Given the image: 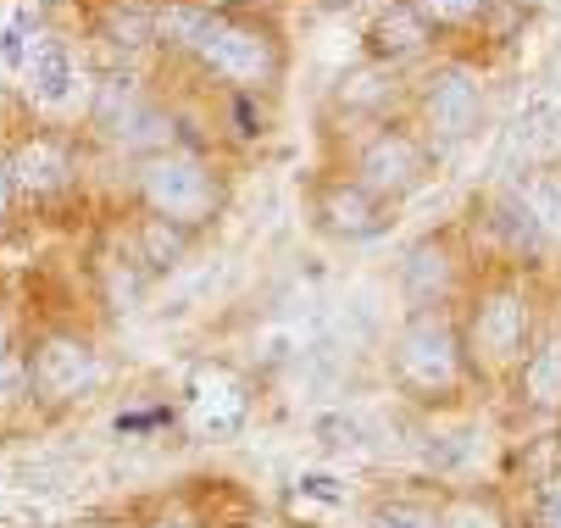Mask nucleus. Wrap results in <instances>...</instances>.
<instances>
[{
	"label": "nucleus",
	"mask_w": 561,
	"mask_h": 528,
	"mask_svg": "<svg viewBox=\"0 0 561 528\" xmlns=\"http://www.w3.org/2000/svg\"><path fill=\"white\" fill-rule=\"evenodd\" d=\"M517 195H523L528 211L539 217L545 240H561V168H534V173L517 184Z\"/></svg>",
	"instance_id": "nucleus-20"
},
{
	"label": "nucleus",
	"mask_w": 561,
	"mask_h": 528,
	"mask_svg": "<svg viewBox=\"0 0 561 528\" xmlns=\"http://www.w3.org/2000/svg\"><path fill=\"white\" fill-rule=\"evenodd\" d=\"M434 157H439V150L417 128L383 117V123H367V134H356L345 179H356L383 206H400V200H412L434 179Z\"/></svg>",
	"instance_id": "nucleus-3"
},
{
	"label": "nucleus",
	"mask_w": 561,
	"mask_h": 528,
	"mask_svg": "<svg viewBox=\"0 0 561 528\" xmlns=\"http://www.w3.org/2000/svg\"><path fill=\"white\" fill-rule=\"evenodd\" d=\"M23 7H34V12L45 18V12H61V7H72V0H23Z\"/></svg>",
	"instance_id": "nucleus-27"
},
{
	"label": "nucleus",
	"mask_w": 561,
	"mask_h": 528,
	"mask_svg": "<svg viewBox=\"0 0 561 528\" xmlns=\"http://www.w3.org/2000/svg\"><path fill=\"white\" fill-rule=\"evenodd\" d=\"M145 528H195L190 517H156V523H145Z\"/></svg>",
	"instance_id": "nucleus-28"
},
{
	"label": "nucleus",
	"mask_w": 561,
	"mask_h": 528,
	"mask_svg": "<svg viewBox=\"0 0 561 528\" xmlns=\"http://www.w3.org/2000/svg\"><path fill=\"white\" fill-rule=\"evenodd\" d=\"M311 217H317V229H323L329 240L356 245V240H378L389 229L394 206H383L378 195H367L356 179L329 173V179H317V190H311Z\"/></svg>",
	"instance_id": "nucleus-9"
},
{
	"label": "nucleus",
	"mask_w": 561,
	"mask_h": 528,
	"mask_svg": "<svg viewBox=\"0 0 561 528\" xmlns=\"http://www.w3.org/2000/svg\"><path fill=\"white\" fill-rule=\"evenodd\" d=\"M18 79H23V95L39 106V112H67L78 101V90H84V61L72 56V45L50 28L34 34L23 67H18Z\"/></svg>",
	"instance_id": "nucleus-11"
},
{
	"label": "nucleus",
	"mask_w": 561,
	"mask_h": 528,
	"mask_svg": "<svg viewBox=\"0 0 561 528\" xmlns=\"http://www.w3.org/2000/svg\"><path fill=\"white\" fill-rule=\"evenodd\" d=\"M90 39L112 56V67H128L139 50H150V0H95Z\"/></svg>",
	"instance_id": "nucleus-15"
},
{
	"label": "nucleus",
	"mask_w": 561,
	"mask_h": 528,
	"mask_svg": "<svg viewBox=\"0 0 561 528\" xmlns=\"http://www.w3.org/2000/svg\"><path fill=\"white\" fill-rule=\"evenodd\" d=\"M434 45H439V34L417 18L412 0H383V7L373 12V23L362 28V50H367V61L383 67V72H400V67L428 61Z\"/></svg>",
	"instance_id": "nucleus-10"
},
{
	"label": "nucleus",
	"mask_w": 561,
	"mask_h": 528,
	"mask_svg": "<svg viewBox=\"0 0 561 528\" xmlns=\"http://www.w3.org/2000/svg\"><path fill=\"white\" fill-rule=\"evenodd\" d=\"M434 523H439V528H506L501 512H495V501H478V495L445 501V506L434 512Z\"/></svg>",
	"instance_id": "nucleus-22"
},
{
	"label": "nucleus",
	"mask_w": 561,
	"mask_h": 528,
	"mask_svg": "<svg viewBox=\"0 0 561 528\" xmlns=\"http://www.w3.org/2000/svg\"><path fill=\"white\" fill-rule=\"evenodd\" d=\"M394 379L417 395H450L467 379V351L445 312H412L394 340Z\"/></svg>",
	"instance_id": "nucleus-7"
},
{
	"label": "nucleus",
	"mask_w": 561,
	"mask_h": 528,
	"mask_svg": "<svg viewBox=\"0 0 561 528\" xmlns=\"http://www.w3.org/2000/svg\"><path fill=\"white\" fill-rule=\"evenodd\" d=\"M534 528H561V473L539 490V506H534Z\"/></svg>",
	"instance_id": "nucleus-24"
},
{
	"label": "nucleus",
	"mask_w": 561,
	"mask_h": 528,
	"mask_svg": "<svg viewBox=\"0 0 561 528\" xmlns=\"http://www.w3.org/2000/svg\"><path fill=\"white\" fill-rule=\"evenodd\" d=\"M184 61L222 95H256V101H267L284 84V72H289V39L256 7H217Z\"/></svg>",
	"instance_id": "nucleus-1"
},
{
	"label": "nucleus",
	"mask_w": 561,
	"mask_h": 528,
	"mask_svg": "<svg viewBox=\"0 0 561 528\" xmlns=\"http://www.w3.org/2000/svg\"><path fill=\"white\" fill-rule=\"evenodd\" d=\"M123 217H128V222H123V251L134 256V267H139L145 278H168V273H179L184 256L195 251V234L173 229V222L150 217V211H139V206H128Z\"/></svg>",
	"instance_id": "nucleus-14"
},
{
	"label": "nucleus",
	"mask_w": 561,
	"mask_h": 528,
	"mask_svg": "<svg viewBox=\"0 0 561 528\" xmlns=\"http://www.w3.org/2000/svg\"><path fill=\"white\" fill-rule=\"evenodd\" d=\"M184 412L195 434H233L251 412V390L233 367L222 361H201L190 379H184Z\"/></svg>",
	"instance_id": "nucleus-12"
},
{
	"label": "nucleus",
	"mask_w": 561,
	"mask_h": 528,
	"mask_svg": "<svg viewBox=\"0 0 561 528\" xmlns=\"http://www.w3.org/2000/svg\"><path fill=\"white\" fill-rule=\"evenodd\" d=\"M412 117L417 134L439 150V145H461L484 123V72L461 56H445L434 67H423V79L412 90Z\"/></svg>",
	"instance_id": "nucleus-5"
},
{
	"label": "nucleus",
	"mask_w": 561,
	"mask_h": 528,
	"mask_svg": "<svg viewBox=\"0 0 561 528\" xmlns=\"http://www.w3.org/2000/svg\"><path fill=\"white\" fill-rule=\"evenodd\" d=\"M528 334H534V300L517 278H495L472 295L467 312V334L461 351L478 372H512L528 356Z\"/></svg>",
	"instance_id": "nucleus-4"
},
{
	"label": "nucleus",
	"mask_w": 561,
	"mask_h": 528,
	"mask_svg": "<svg viewBox=\"0 0 561 528\" xmlns=\"http://www.w3.org/2000/svg\"><path fill=\"white\" fill-rule=\"evenodd\" d=\"M367 528H439L428 506H412V501H389L367 517Z\"/></svg>",
	"instance_id": "nucleus-23"
},
{
	"label": "nucleus",
	"mask_w": 561,
	"mask_h": 528,
	"mask_svg": "<svg viewBox=\"0 0 561 528\" xmlns=\"http://www.w3.org/2000/svg\"><path fill=\"white\" fill-rule=\"evenodd\" d=\"M517 372H523V395L534 412H561V340L534 345L517 361Z\"/></svg>",
	"instance_id": "nucleus-18"
},
{
	"label": "nucleus",
	"mask_w": 561,
	"mask_h": 528,
	"mask_svg": "<svg viewBox=\"0 0 561 528\" xmlns=\"http://www.w3.org/2000/svg\"><path fill=\"white\" fill-rule=\"evenodd\" d=\"M12 351H18V334H12V323H7V318H0V361H7Z\"/></svg>",
	"instance_id": "nucleus-25"
},
{
	"label": "nucleus",
	"mask_w": 561,
	"mask_h": 528,
	"mask_svg": "<svg viewBox=\"0 0 561 528\" xmlns=\"http://www.w3.org/2000/svg\"><path fill=\"white\" fill-rule=\"evenodd\" d=\"M417 18L445 39V34H472V28H484V18L495 12V0H412Z\"/></svg>",
	"instance_id": "nucleus-19"
},
{
	"label": "nucleus",
	"mask_w": 561,
	"mask_h": 528,
	"mask_svg": "<svg viewBox=\"0 0 561 528\" xmlns=\"http://www.w3.org/2000/svg\"><path fill=\"white\" fill-rule=\"evenodd\" d=\"M34 401V379H28V351L18 345L7 361H0V417H12L18 406Z\"/></svg>",
	"instance_id": "nucleus-21"
},
{
	"label": "nucleus",
	"mask_w": 561,
	"mask_h": 528,
	"mask_svg": "<svg viewBox=\"0 0 561 528\" xmlns=\"http://www.w3.org/2000/svg\"><path fill=\"white\" fill-rule=\"evenodd\" d=\"M484 229L495 234V245L506 251V256H539L550 240H545V229H539V217L528 211V200L517 195V190H506V195H495L490 206H484Z\"/></svg>",
	"instance_id": "nucleus-16"
},
{
	"label": "nucleus",
	"mask_w": 561,
	"mask_h": 528,
	"mask_svg": "<svg viewBox=\"0 0 561 528\" xmlns=\"http://www.w3.org/2000/svg\"><path fill=\"white\" fill-rule=\"evenodd\" d=\"M134 206L201 240L228 206V173L201 145L150 150V157L134 162Z\"/></svg>",
	"instance_id": "nucleus-2"
},
{
	"label": "nucleus",
	"mask_w": 561,
	"mask_h": 528,
	"mask_svg": "<svg viewBox=\"0 0 561 528\" xmlns=\"http://www.w3.org/2000/svg\"><path fill=\"white\" fill-rule=\"evenodd\" d=\"M311 7H317V12H356L362 0H311Z\"/></svg>",
	"instance_id": "nucleus-26"
},
{
	"label": "nucleus",
	"mask_w": 561,
	"mask_h": 528,
	"mask_svg": "<svg viewBox=\"0 0 561 528\" xmlns=\"http://www.w3.org/2000/svg\"><path fill=\"white\" fill-rule=\"evenodd\" d=\"M400 289H407L412 312H445L450 295L461 289V251L450 245V234H423L407 262H400Z\"/></svg>",
	"instance_id": "nucleus-13"
},
{
	"label": "nucleus",
	"mask_w": 561,
	"mask_h": 528,
	"mask_svg": "<svg viewBox=\"0 0 561 528\" xmlns=\"http://www.w3.org/2000/svg\"><path fill=\"white\" fill-rule=\"evenodd\" d=\"M0 179H7V195L23 206H56L84 179V157H78V145L67 134L34 128V134L12 139V150L0 157Z\"/></svg>",
	"instance_id": "nucleus-6"
},
{
	"label": "nucleus",
	"mask_w": 561,
	"mask_h": 528,
	"mask_svg": "<svg viewBox=\"0 0 561 528\" xmlns=\"http://www.w3.org/2000/svg\"><path fill=\"white\" fill-rule=\"evenodd\" d=\"M84 528H106V523H84Z\"/></svg>",
	"instance_id": "nucleus-29"
},
{
	"label": "nucleus",
	"mask_w": 561,
	"mask_h": 528,
	"mask_svg": "<svg viewBox=\"0 0 561 528\" xmlns=\"http://www.w3.org/2000/svg\"><path fill=\"white\" fill-rule=\"evenodd\" d=\"M334 101L345 106V117H367V123H383L389 117V101H394V72H383V67H362V72H351V79H340V90H334Z\"/></svg>",
	"instance_id": "nucleus-17"
},
{
	"label": "nucleus",
	"mask_w": 561,
	"mask_h": 528,
	"mask_svg": "<svg viewBox=\"0 0 561 528\" xmlns=\"http://www.w3.org/2000/svg\"><path fill=\"white\" fill-rule=\"evenodd\" d=\"M28 379L39 406H72L101 384V351L78 329H50L28 345Z\"/></svg>",
	"instance_id": "nucleus-8"
}]
</instances>
